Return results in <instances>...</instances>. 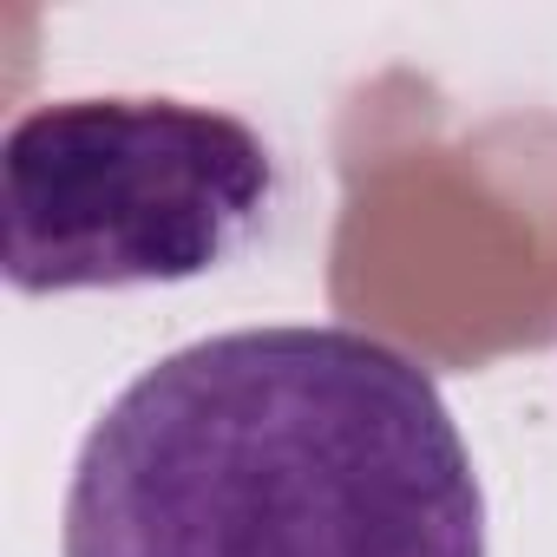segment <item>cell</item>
Returning a JSON list of instances; mask_svg holds the SVG:
<instances>
[{
    "label": "cell",
    "mask_w": 557,
    "mask_h": 557,
    "mask_svg": "<svg viewBox=\"0 0 557 557\" xmlns=\"http://www.w3.org/2000/svg\"><path fill=\"white\" fill-rule=\"evenodd\" d=\"M60 557H485V492L407 348L348 322L230 329L99 413Z\"/></svg>",
    "instance_id": "6da1fadb"
},
{
    "label": "cell",
    "mask_w": 557,
    "mask_h": 557,
    "mask_svg": "<svg viewBox=\"0 0 557 557\" xmlns=\"http://www.w3.org/2000/svg\"><path fill=\"white\" fill-rule=\"evenodd\" d=\"M256 125L158 99H53L0 138V275L14 296L171 289L223 269L275 210Z\"/></svg>",
    "instance_id": "7a4b0ae2"
}]
</instances>
